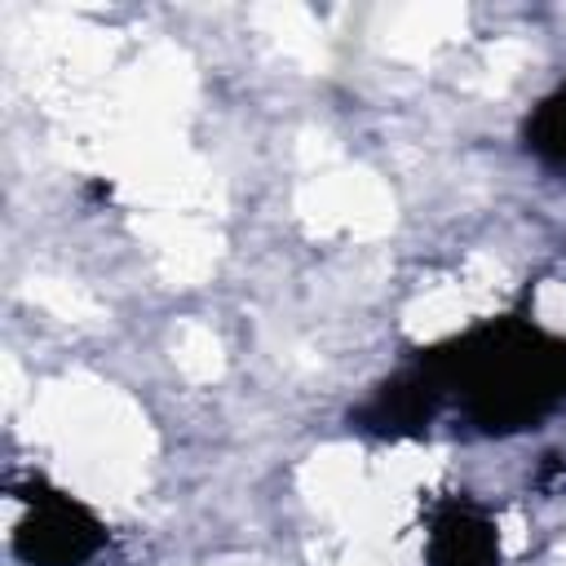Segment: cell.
<instances>
[{"label":"cell","mask_w":566,"mask_h":566,"mask_svg":"<svg viewBox=\"0 0 566 566\" xmlns=\"http://www.w3.org/2000/svg\"><path fill=\"white\" fill-rule=\"evenodd\" d=\"M27 513L13 531V557L27 566H84L102 553L106 526L66 491L31 482L22 491Z\"/></svg>","instance_id":"cell-2"},{"label":"cell","mask_w":566,"mask_h":566,"mask_svg":"<svg viewBox=\"0 0 566 566\" xmlns=\"http://www.w3.org/2000/svg\"><path fill=\"white\" fill-rule=\"evenodd\" d=\"M482 433H522L566 407V336L504 314L416 354Z\"/></svg>","instance_id":"cell-1"},{"label":"cell","mask_w":566,"mask_h":566,"mask_svg":"<svg viewBox=\"0 0 566 566\" xmlns=\"http://www.w3.org/2000/svg\"><path fill=\"white\" fill-rule=\"evenodd\" d=\"M429 566H500L495 522L469 500L447 495L429 517Z\"/></svg>","instance_id":"cell-4"},{"label":"cell","mask_w":566,"mask_h":566,"mask_svg":"<svg viewBox=\"0 0 566 566\" xmlns=\"http://www.w3.org/2000/svg\"><path fill=\"white\" fill-rule=\"evenodd\" d=\"M442 407H447L442 380L416 358L411 367L380 380L371 389V398L349 411V424L358 433H371V438H416L438 420Z\"/></svg>","instance_id":"cell-3"},{"label":"cell","mask_w":566,"mask_h":566,"mask_svg":"<svg viewBox=\"0 0 566 566\" xmlns=\"http://www.w3.org/2000/svg\"><path fill=\"white\" fill-rule=\"evenodd\" d=\"M522 137H526V150H531V155H539V159L553 164V168H566V84L553 88V93L531 111Z\"/></svg>","instance_id":"cell-5"}]
</instances>
